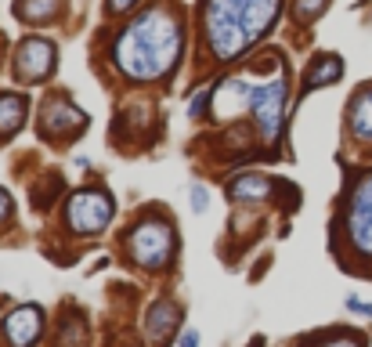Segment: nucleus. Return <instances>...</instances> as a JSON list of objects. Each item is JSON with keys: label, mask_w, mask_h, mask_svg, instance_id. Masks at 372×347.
Listing matches in <instances>:
<instances>
[{"label": "nucleus", "mask_w": 372, "mask_h": 347, "mask_svg": "<svg viewBox=\"0 0 372 347\" xmlns=\"http://www.w3.org/2000/svg\"><path fill=\"white\" fill-rule=\"evenodd\" d=\"M127 254L141 268H152V271L167 268L177 257L174 225L167 217H145V220H138V225L131 228V235H127Z\"/></svg>", "instance_id": "nucleus-3"}, {"label": "nucleus", "mask_w": 372, "mask_h": 347, "mask_svg": "<svg viewBox=\"0 0 372 347\" xmlns=\"http://www.w3.org/2000/svg\"><path fill=\"white\" fill-rule=\"evenodd\" d=\"M242 94L246 109H250L260 123V134L268 141L278 138V127H282V112H286V98H289V83L286 73H278L275 80H260V83H246V80H232Z\"/></svg>", "instance_id": "nucleus-4"}, {"label": "nucleus", "mask_w": 372, "mask_h": 347, "mask_svg": "<svg viewBox=\"0 0 372 347\" xmlns=\"http://www.w3.org/2000/svg\"><path fill=\"white\" fill-rule=\"evenodd\" d=\"M83 127H87V116L80 109H73V102L61 98V94H54V98L44 105V112H40V134L51 138V141L76 138Z\"/></svg>", "instance_id": "nucleus-8"}, {"label": "nucleus", "mask_w": 372, "mask_h": 347, "mask_svg": "<svg viewBox=\"0 0 372 347\" xmlns=\"http://www.w3.org/2000/svg\"><path fill=\"white\" fill-rule=\"evenodd\" d=\"M325 11H329V0H296V4H293V18H296L300 25L315 22V18L325 15Z\"/></svg>", "instance_id": "nucleus-16"}, {"label": "nucleus", "mask_w": 372, "mask_h": 347, "mask_svg": "<svg viewBox=\"0 0 372 347\" xmlns=\"http://www.w3.org/2000/svg\"><path fill=\"white\" fill-rule=\"evenodd\" d=\"M184 51V18L174 4H152L145 8L112 44V66L119 76L134 83H156L167 80Z\"/></svg>", "instance_id": "nucleus-1"}, {"label": "nucleus", "mask_w": 372, "mask_h": 347, "mask_svg": "<svg viewBox=\"0 0 372 347\" xmlns=\"http://www.w3.org/2000/svg\"><path fill=\"white\" fill-rule=\"evenodd\" d=\"M177 347H199V329H184Z\"/></svg>", "instance_id": "nucleus-22"}, {"label": "nucleus", "mask_w": 372, "mask_h": 347, "mask_svg": "<svg viewBox=\"0 0 372 347\" xmlns=\"http://www.w3.org/2000/svg\"><path fill=\"white\" fill-rule=\"evenodd\" d=\"M58 11H61V0H18V4H15V18L29 22V25L54 22Z\"/></svg>", "instance_id": "nucleus-15"}, {"label": "nucleus", "mask_w": 372, "mask_h": 347, "mask_svg": "<svg viewBox=\"0 0 372 347\" xmlns=\"http://www.w3.org/2000/svg\"><path fill=\"white\" fill-rule=\"evenodd\" d=\"M347 127H351V134L358 141L372 145V83L361 87L351 98V105H347Z\"/></svg>", "instance_id": "nucleus-10"}, {"label": "nucleus", "mask_w": 372, "mask_h": 347, "mask_svg": "<svg viewBox=\"0 0 372 347\" xmlns=\"http://www.w3.org/2000/svg\"><path fill=\"white\" fill-rule=\"evenodd\" d=\"M340 76H344V61H340V54H318L304 73V87L315 90L322 83H336Z\"/></svg>", "instance_id": "nucleus-13"}, {"label": "nucleus", "mask_w": 372, "mask_h": 347, "mask_svg": "<svg viewBox=\"0 0 372 347\" xmlns=\"http://www.w3.org/2000/svg\"><path fill=\"white\" fill-rule=\"evenodd\" d=\"M112 196L105 188H80L73 192L69 206H66V225L76 232V235H98L109 228L112 220Z\"/></svg>", "instance_id": "nucleus-5"}, {"label": "nucleus", "mask_w": 372, "mask_h": 347, "mask_svg": "<svg viewBox=\"0 0 372 347\" xmlns=\"http://www.w3.org/2000/svg\"><path fill=\"white\" fill-rule=\"evenodd\" d=\"M177 319H181V307L174 304V300H156L148 307V340L152 343H163L167 336H170V329L177 326Z\"/></svg>", "instance_id": "nucleus-12"}, {"label": "nucleus", "mask_w": 372, "mask_h": 347, "mask_svg": "<svg viewBox=\"0 0 372 347\" xmlns=\"http://www.w3.org/2000/svg\"><path fill=\"white\" fill-rule=\"evenodd\" d=\"M347 228H351V242L361 254L372 257V177L354 188L351 210H347Z\"/></svg>", "instance_id": "nucleus-9"}, {"label": "nucleus", "mask_w": 372, "mask_h": 347, "mask_svg": "<svg viewBox=\"0 0 372 347\" xmlns=\"http://www.w3.org/2000/svg\"><path fill=\"white\" fill-rule=\"evenodd\" d=\"M11 213H15V203H11V196L4 192V188H0V225L11 220Z\"/></svg>", "instance_id": "nucleus-21"}, {"label": "nucleus", "mask_w": 372, "mask_h": 347, "mask_svg": "<svg viewBox=\"0 0 372 347\" xmlns=\"http://www.w3.org/2000/svg\"><path fill=\"white\" fill-rule=\"evenodd\" d=\"M54 61H58V47L44 37H29L18 44L15 51V80L22 83H40L54 73Z\"/></svg>", "instance_id": "nucleus-6"}, {"label": "nucleus", "mask_w": 372, "mask_h": 347, "mask_svg": "<svg viewBox=\"0 0 372 347\" xmlns=\"http://www.w3.org/2000/svg\"><path fill=\"white\" fill-rule=\"evenodd\" d=\"M25 94H15V90H4L0 94V138H11L18 127H22V116H25Z\"/></svg>", "instance_id": "nucleus-14"}, {"label": "nucleus", "mask_w": 372, "mask_h": 347, "mask_svg": "<svg viewBox=\"0 0 372 347\" xmlns=\"http://www.w3.org/2000/svg\"><path fill=\"white\" fill-rule=\"evenodd\" d=\"M315 347H361V340L358 336H329V340H322Z\"/></svg>", "instance_id": "nucleus-19"}, {"label": "nucleus", "mask_w": 372, "mask_h": 347, "mask_svg": "<svg viewBox=\"0 0 372 347\" xmlns=\"http://www.w3.org/2000/svg\"><path fill=\"white\" fill-rule=\"evenodd\" d=\"M138 8V0H105V11L109 15H123V11H131Z\"/></svg>", "instance_id": "nucleus-20"}, {"label": "nucleus", "mask_w": 372, "mask_h": 347, "mask_svg": "<svg viewBox=\"0 0 372 347\" xmlns=\"http://www.w3.org/2000/svg\"><path fill=\"white\" fill-rule=\"evenodd\" d=\"M271 192H275V181L264 177V174H242V177H235L228 184V199L232 203H257V199H264Z\"/></svg>", "instance_id": "nucleus-11"}, {"label": "nucleus", "mask_w": 372, "mask_h": 347, "mask_svg": "<svg viewBox=\"0 0 372 347\" xmlns=\"http://www.w3.org/2000/svg\"><path fill=\"white\" fill-rule=\"evenodd\" d=\"M206 210H210V192L203 184H196L192 188V213H206Z\"/></svg>", "instance_id": "nucleus-18"}, {"label": "nucleus", "mask_w": 372, "mask_h": 347, "mask_svg": "<svg viewBox=\"0 0 372 347\" xmlns=\"http://www.w3.org/2000/svg\"><path fill=\"white\" fill-rule=\"evenodd\" d=\"M210 105H213V87H206V90L199 94V98H192V105H188V116H192V119H203Z\"/></svg>", "instance_id": "nucleus-17"}, {"label": "nucleus", "mask_w": 372, "mask_h": 347, "mask_svg": "<svg viewBox=\"0 0 372 347\" xmlns=\"http://www.w3.org/2000/svg\"><path fill=\"white\" fill-rule=\"evenodd\" d=\"M282 0H203V40L217 61H235L278 25Z\"/></svg>", "instance_id": "nucleus-2"}, {"label": "nucleus", "mask_w": 372, "mask_h": 347, "mask_svg": "<svg viewBox=\"0 0 372 347\" xmlns=\"http://www.w3.org/2000/svg\"><path fill=\"white\" fill-rule=\"evenodd\" d=\"M347 307H351V311H361V314H372V304H365V300H358V297H347Z\"/></svg>", "instance_id": "nucleus-23"}, {"label": "nucleus", "mask_w": 372, "mask_h": 347, "mask_svg": "<svg viewBox=\"0 0 372 347\" xmlns=\"http://www.w3.org/2000/svg\"><path fill=\"white\" fill-rule=\"evenodd\" d=\"M0 333L11 347H33L44 333V307L37 304H18L0 319Z\"/></svg>", "instance_id": "nucleus-7"}]
</instances>
